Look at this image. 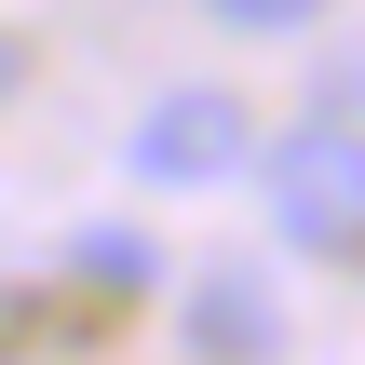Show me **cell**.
Returning <instances> with one entry per match:
<instances>
[{
    "instance_id": "6da1fadb",
    "label": "cell",
    "mask_w": 365,
    "mask_h": 365,
    "mask_svg": "<svg viewBox=\"0 0 365 365\" xmlns=\"http://www.w3.org/2000/svg\"><path fill=\"white\" fill-rule=\"evenodd\" d=\"M271 230L312 257L365 244V122L352 108H312L298 135H271Z\"/></svg>"
},
{
    "instance_id": "7a4b0ae2",
    "label": "cell",
    "mask_w": 365,
    "mask_h": 365,
    "mask_svg": "<svg viewBox=\"0 0 365 365\" xmlns=\"http://www.w3.org/2000/svg\"><path fill=\"white\" fill-rule=\"evenodd\" d=\"M244 149H257V108H244V95H217V81H176V95H163V108H135V135H122V163H135L149 190L244 176Z\"/></svg>"
},
{
    "instance_id": "3957f363",
    "label": "cell",
    "mask_w": 365,
    "mask_h": 365,
    "mask_svg": "<svg viewBox=\"0 0 365 365\" xmlns=\"http://www.w3.org/2000/svg\"><path fill=\"white\" fill-rule=\"evenodd\" d=\"M190 339H203L217 365H230V352L257 365L271 339H284V325H271V284H257V271H203V284H190Z\"/></svg>"
},
{
    "instance_id": "277c9868",
    "label": "cell",
    "mask_w": 365,
    "mask_h": 365,
    "mask_svg": "<svg viewBox=\"0 0 365 365\" xmlns=\"http://www.w3.org/2000/svg\"><path fill=\"white\" fill-rule=\"evenodd\" d=\"M81 271H95V284H149V244H122V230H95V244H81Z\"/></svg>"
},
{
    "instance_id": "5b68a950",
    "label": "cell",
    "mask_w": 365,
    "mask_h": 365,
    "mask_svg": "<svg viewBox=\"0 0 365 365\" xmlns=\"http://www.w3.org/2000/svg\"><path fill=\"white\" fill-rule=\"evenodd\" d=\"M203 14H217V27H312L325 0H203Z\"/></svg>"
},
{
    "instance_id": "8992f818",
    "label": "cell",
    "mask_w": 365,
    "mask_h": 365,
    "mask_svg": "<svg viewBox=\"0 0 365 365\" xmlns=\"http://www.w3.org/2000/svg\"><path fill=\"white\" fill-rule=\"evenodd\" d=\"M14 81H27V41H14V27H0V108H14Z\"/></svg>"
},
{
    "instance_id": "52a82bcc",
    "label": "cell",
    "mask_w": 365,
    "mask_h": 365,
    "mask_svg": "<svg viewBox=\"0 0 365 365\" xmlns=\"http://www.w3.org/2000/svg\"><path fill=\"white\" fill-rule=\"evenodd\" d=\"M325 108H352V122H365V54H352V68H339V95H325Z\"/></svg>"
}]
</instances>
